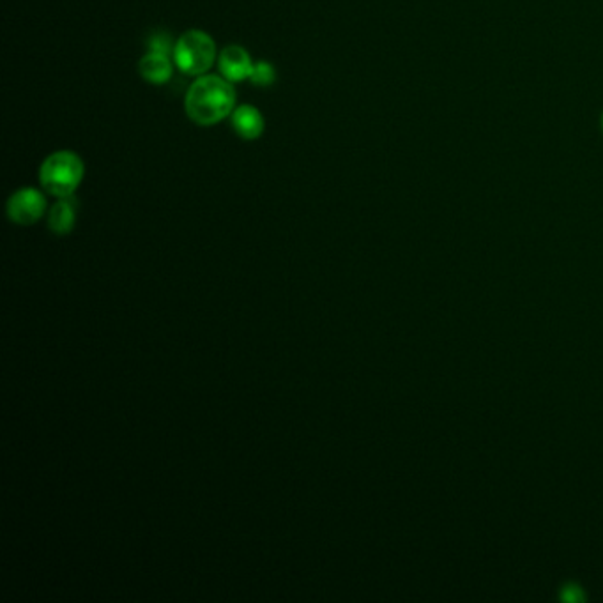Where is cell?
<instances>
[{
	"mask_svg": "<svg viewBox=\"0 0 603 603\" xmlns=\"http://www.w3.org/2000/svg\"><path fill=\"white\" fill-rule=\"evenodd\" d=\"M235 104V91L227 78L214 74L201 76L186 94V114L201 124L213 126L232 114Z\"/></svg>",
	"mask_w": 603,
	"mask_h": 603,
	"instance_id": "1",
	"label": "cell"
},
{
	"mask_svg": "<svg viewBox=\"0 0 603 603\" xmlns=\"http://www.w3.org/2000/svg\"><path fill=\"white\" fill-rule=\"evenodd\" d=\"M85 167L82 158L73 151H59L50 154L39 168V181L43 188L54 197H69L82 183Z\"/></svg>",
	"mask_w": 603,
	"mask_h": 603,
	"instance_id": "2",
	"label": "cell"
},
{
	"mask_svg": "<svg viewBox=\"0 0 603 603\" xmlns=\"http://www.w3.org/2000/svg\"><path fill=\"white\" fill-rule=\"evenodd\" d=\"M172 54L183 73L201 76L211 69L216 59V44L211 35L202 31H188L179 37Z\"/></svg>",
	"mask_w": 603,
	"mask_h": 603,
	"instance_id": "3",
	"label": "cell"
},
{
	"mask_svg": "<svg viewBox=\"0 0 603 603\" xmlns=\"http://www.w3.org/2000/svg\"><path fill=\"white\" fill-rule=\"evenodd\" d=\"M46 209L44 197L33 188L18 190L7 202V216L18 225H33Z\"/></svg>",
	"mask_w": 603,
	"mask_h": 603,
	"instance_id": "4",
	"label": "cell"
},
{
	"mask_svg": "<svg viewBox=\"0 0 603 603\" xmlns=\"http://www.w3.org/2000/svg\"><path fill=\"white\" fill-rule=\"evenodd\" d=\"M218 66H220V73L223 74V78H227L229 82H241V80L250 78L253 63L242 46L231 44V46L223 48V52L220 54Z\"/></svg>",
	"mask_w": 603,
	"mask_h": 603,
	"instance_id": "5",
	"label": "cell"
},
{
	"mask_svg": "<svg viewBox=\"0 0 603 603\" xmlns=\"http://www.w3.org/2000/svg\"><path fill=\"white\" fill-rule=\"evenodd\" d=\"M262 114L250 104H241L232 112V128L244 140H255L264 133Z\"/></svg>",
	"mask_w": 603,
	"mask_h": 603,
	"instance_id": "6",
	"label": "cell"
},
{
	"mask_svg": "<svg viewBox=\"0 0 603 603\" xmlns=\"http://www.w3.org/2000/svg\"><path fill=\"white\" fill-rule=\"evenodd\" d=\"M140 74L156 85H162L170 80L172 76V64L168 59L167 54L160 52H149L138 64Z\"/></svg>",
	"mask_w": 603,
	"mask_h": 603,
	"instance_id": "7",
	"label": "cell"
},
{
	"mask_svg": "<svg viewBox=\"0 0 603 603\" xmlns=\"http://www.w3.org/2000/svg\"><path fill=\"white\" fill-rule=\"evenodd\" d=\"M76 220V201L73 195L63 197L48 214V227L55 234H67L74 227Z\"/></svg>",
	"mask_w": 603,
	"mask_h": 603,
	"instance_id": "8",
	"label": "cell"
},
{
	"mask_svg": "<svg viewBox=\"0 0 603 603\" xmlns=\"http://www.w3.org/2000/svg\"><path fill=\"white\" fill-rule=\"evenodd\" d=\"M248 80L257 87H269L276 80V71L269 63H257V64H253Z\"/></svg>",
	"mask_w": 603,
	"mask_h": 603,
	"instance_id": "9",
	"label": "cell"
},
{
	"mask_svg": "<svg viewBox=\"0 0 603 603\" xmlns=\"http://www.w3.org/2000/svg\"><path fill=\"white\" fill-rule=\"evenodd\" d=\"M173 43H172V35L165 33V31H158L149 37V48L151 52H160V54H170L173 52Z\"/></svg>",
	"mask_w": 603,
	"mask_h": 603,
	"instance_id": "10",
	"label": "cell"
},
{
	"mask_svg": "<svg viewBox=\"0 0 603 603\" xmlns=\"http://www.w3.org/2000/svg\"><path fill=\"white\" fill-rule=\"evenodd\" d=\"M602 130H603V115H602Z\"/></svg>",
	"mask_w": 603,
	"mask_h": 603,
	"instance_id": "11",
	"label": "cell"
}]
</instances>
